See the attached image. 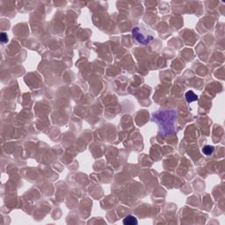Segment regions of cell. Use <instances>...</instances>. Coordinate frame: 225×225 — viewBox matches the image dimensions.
<instances>
[{"instance_id": "6da1fadb", "label": "cell", "mask_w": 225, "mask_h": 225, "mask_svg": "<svg viewBox=\"0 0 225 225\" xmlns=\"http://www.w3.org/2000/svg\"><path fill=\"white\" fill-rule=\"evenodd\" d=\"M177 116L175 110H161L153 114L154 122L158 124L161 135H167L174 131V122Z\"/></svg>"}, {"instance_id": "7a4b0ae2", "label": "cell", "mask_w": 225, "mask_h": 225, "mask_svg": "<svg viewBox=\"0 0 225 225\" xmlns=\"http://www.w3.org/2000/svg\"><path fill=\"white\" fill-rule=\"evenodd\" d=\"M132 34H133V37L136 41H137L141 44H143V45L149 44L150 41L154 39L153 34H149L148 31H145L143 28H137V27L133 28Z\"/></svg>"}, {"instance_id": "3957f363", "label": "cell", "mask_w": 225, "mask_h": 225, "mask_svg": "<svg viewBox=\"0 0 225 225\" xmlns=\"http://www.w3.org/2000/svg\"><path fill=\"white\" fill-rule=\"evenodd\" d=\"M138 223V221L134 216H128L123 220V224L124 225H137Z\"/></svg>"}, {"instance_id": "277c9868", "label": "cell", "mask_w": 225, "mask_h": 225, "mask_svg": "<svg viewBox=\"0 0 225 225\" xmlns=\"http://www.w3.org/2000/svg\"><path fill=\"white\" fill-rule=\"evenodd\" d=\"M185 97L186 99V101L189 103L193 102V101H196L198 99V96L193 92V91H188L186 92Z\"/></svg>"}, {"instance_id": "5b68a950", "label": "cell", "mask_w": 225, "mask_h": 225, "mask_svg": "<svg viewBox=\"0 0 225 225\" xmlns=\"http://www.w3.org/2000/svg\"><path fill=\"white\" fill-rule=\"evenodd\" d=\"M214 150H215V148L213 146H211V145H206V146H204L202 148V152L204 153L205 155H207V156L211 155L212 153L214 152Z\"/></svg>"}, {"instance_id": "8992f818", "label": "cell", "mask_w": 225, "mask_h": 225, "mask_svg": "<svg viewBox=\"0 0 225 225\" xmlns=\"http://www.w3.org/2000/svg\"><path fill=\"white\" fill-rule=\"evenodd\" d=\"M0 41L2 43H6L8 41V37H7V34L6 33H1L0 34Z\"/></svg>"}]
</instances>
